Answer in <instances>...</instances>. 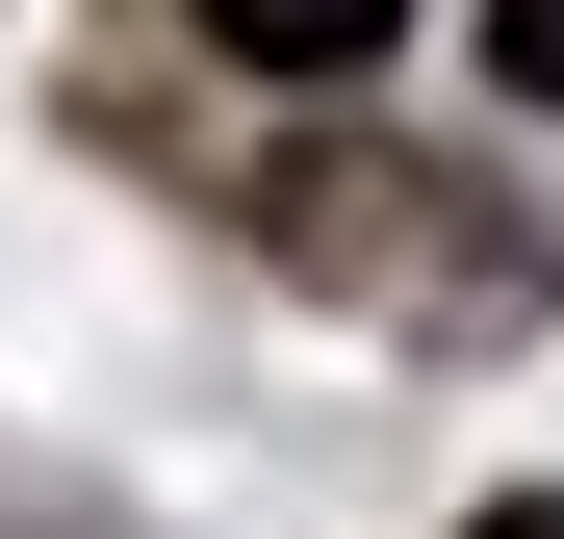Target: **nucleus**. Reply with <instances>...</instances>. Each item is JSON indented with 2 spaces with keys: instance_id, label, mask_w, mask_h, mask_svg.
I'll use <instances>...</instances> for the list:
<instances>
[{
  "instance_id": "4",
  "label": "nucleus",
  "mask_w": 564,
  "mask_h": 539,
  "mask_svg": "<svg viewBox=\"0 0 564 539\" xmlns=\"http://www.w3.org/2000/svg\"><path fill=\"white\" fill-rule=\"evenodd\" d=\"M488 539H564V488H513V514H488Z\"/></svg>"
},
{
  "instance_id": "1",
  "label": "nucleus",
  "mask_w": 564,
  "mask_h": 539,
  "mask_svg": "<svg viewBox=\"0 0 564 539\" xmlns=\"http://www.w3.org/2000/svg\"><path fill=\"white\" fill-rule=\"evenodd\" d=\"M257 231L308 257V283L411 309V334H539V231H462V180H436V154H282V180H257Z\"/></svg>"
},
{
  "instance_id": "2",
  "label": "nucleus",
  "mask_w": 564,
  "mask_h": 539,
  "mask_svg": "<svg viewBox=\"0 0 564 539\" xmlns=\"http://www.w3.org/2000/svg\"><path fill=\"white\" fill-rule=\"evenodd\" d=\"M411 0H206V52H257V77H359Z\"/></svg>"
},
{
  "instance_id": "3",
  "label": "nucleus",
  "mask_w": 564,
  "mask_h": 539,
  "mask_svg": "<svg viewBox=\"0 0 564 539\" xmlns=\"http://www.w3.org/2000/svg\"><path fill=\"white\" fill-rule=\"evenodd\" d=\"M488 52H513V104H564V0H488Z\"/></svg>"
}]
</instances>
